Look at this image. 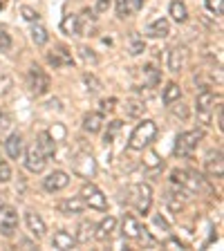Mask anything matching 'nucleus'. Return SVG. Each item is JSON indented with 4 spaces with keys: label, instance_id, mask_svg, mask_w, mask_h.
I'll return each mask as SVG.
<instances>
[{
    "label": "nucleus",
    "instance_id": "obj_1",
    "mask_svg": "<svg viewBox=\"0 0 224 251\" xmlns=\"http://www.w3.org/2000/svg\"><path fill=\"white\" fill-rule=\"evenodd\" d=\"M157 137V124L150 119H144L130 135V141H128V148L130 151H144L146 146H150V141Z\"/></svg>",
    "mask_w": 224,
    "mask_h": 251
},
{
    "label": "nucleus",
    "instance_id": "obj_2",
    "mask_svg": "<svg viewBox=\"0 0 224 251\" xmlns=\"http://www.w3.org/2000/svg\"><path fill=\"white\" fill-rule=\"evenodd\" d=\"M128 204L135 206L137 213L146 215L152 204V188L148 186V184H132V186L128 188Z\"/></svg>",
    "mask_w": 224,
    "mask_h": 251
},
{
    "label": "nucleus",
    "instance_id": "obj_3",
    "mask_svg": "<svg viewBox=\"0 0 224 251\" xmlns=\"http://www.w3.org/2000/svg\"><path fill=\"white\" fill-rule=\"evenodd\" d=\"M171 182L175 184V186H182L188 193H199L204 188V177L193 171H179V168H175V171L171 173Z\"/></svg>",
    "mask_w": 224,
    "mask_h": 251
},
{
    "label": "nucleus",
    "instance_id": "obj_4",
    "mask_svg": "<svg viewBox=\"0 0 224 251\" xmlns=\"http://www.w3.org/2000/svg\"><path fill=\"white\" fill-rule=\"evenodd\" d=\"M202 137H204L202 130H186V132H182V135H177V139H175V155H177L179 159L191 157L193 151L198 148V144L202 141Z\"/></svg>",
    "mask_w": 224,
    "mask_h": 251
},
{
    "label": "nucleus",
    "instance_id": "obj_5",
    "mask_svg": "<svg viewBox=\"0 0 224 251\" xmlns=\"http://www.w3.org/2000/svg\"><path fill=\"white\" fill-rule=\"evenodd\" d=\"M81 198H83L85 206H90V209L108 211V200H105V195L101 193V188L94 186L92 182L83 184V188H81Z\"/></svg>",
    "mask_w": 224,
    "mask_h": 251
},
{
    "label": "nucleus",
    "instance_id": "obj_6",
    "mask_svg": "<svg viewBox=\"0 0 224 251\" xmlns=\"http://www.w3.org/2000/svg\"><path fill=\"white\" fill-rule=\"evenodd\" d=\"M27 83H29V90L36 94V97H43V94L50 92L52 81H50L45 70H41L36 65V68H29V72H27Z\"/></svg>",
    "mask_w": 224,
    "mask_h": 251
},
{
    "label": "nucleus",
    "instance_id": "obj_7",
    "mask_svg": "<svg viewBox=\"0 0 224 251\" xmlns=\"http://www.w3.org/2000/svg\"><path fill=\"white\" fill-rule=\"evenodd\" d=\"M72 162V171L76 173L78 177H94L97 175V162H94V157L90 155V152H78L74 159H70Z\"/></svg>",
    "mask_w": 224,
    "mask_h": 251
},
{
    "label": "nucleus",
    "instance_id": "obj_8",
    "mask_svg": "<svg viewBox=\"0 0 224 251\" xmlns=\"http://www.w3.org/2000/svg\"><path fill=\"white\" fill-rule=\"evenodd\" d=\"M195 105H198V119L202 121L204 126L211 124V110L215 105V94L211 90H202L195 99Z\"/></svg>",
    "mask_w": 224,
    "mask_h": 251
},
{
    "label": "nucleus",
    "instance_id": "obj_9",
    "mask_svg": "<svg viewBox=\"0 0 224 251\" xmlns=\"http://www.w3.org/2000/svg\"><path fill=\"white\" fill-rule=\"evenodd\" d=\"M18 229V213H16L11 206H0V233L5 238H11Z\"/></svg>",
    "mask_w": 224,
    "mask_h": 251
},
{
    "label": "nucleus",
    "instance_id": "obj_10",
    "mask_svg": "<svg viewBox=\"0 0 224 251\" xmlns=\"http://www.w3.org/2000/svg\"><path fill=\"white\" fill-rule=\"evenodd\" d=\"M47 63L52 65V68H72L74 65V56L65 45H56L52 52H47Z\"/></svg>",
    "mask_w": 224,
    "mask_h": 251
},
{
    "label": "nucleus",
    "instance_id": "obj_11",
    "mask_svg": "<svg viewBox=\"0 0 224 251\" xmlns=\"http://www.w3.org/2000/svg\"><path fill=\"white\" fill-rule=\"evenodd\" d=\"M45 164H47V157L38 151L36 144L27 148V152H25V166H27V171H29V173H43V171H45Z\"/></svg>",
    "mask_w": 224,
    "mask_h": 251
},
{
    "label": "nucleus",
    "instance_id": "obj_12",
    "mask_svg": "<svg viewBox=\"0 0 224 251\" xmlns=\"http://www.w3.org/2000/svg\"><path fill=\"white\" fill-rule=\"evenodd\" d=\"M68 184H70V175L65 171H54V173H50V175L43 179V186H45V191H50V193L63 191Z\"/></svg>",
    "mask_w": 224,
    "mask_h": 251
},
{
    "label": "nucleus",
    "instance_id": "obj_13",
    "mask_svg": "<svg viewBox=\"0 0 224 251\" xmlns=\"http://www.w3.org/2000/svg\"><path fill=\"white\" fill-rule=\"evenodd\" d=\"M25 222H27V229H29V233L34 235L36 240L45 238L47 226H45V220H43L38 213H34V211H27V213H25Z\"/></svg>",
    "mask_w": 224,
    "mask_h": 251
},
{
    "label": "nucleus",
    "instance_id": "obj_14",
    "mask_svg": "<svg viewBox=\"0 0 224 251\" xmlns=\"http://www.w3.org/2000/svg\"><path fill=\"white\" fill-rule=\"evenodd\" d=\"M76 23H78V36H92L94 25H97L94 11L92 9H83L81 11V16H76Z\"/></svg>",
    "mask_w": 224,
    "mask_h": 251
},
{
    "label": "nucleus",
    "instance_id": "obj_15",
    "mask_svg": "<svg viewBox=\"0 0 224 251\" xmlns=\"http://www.w3.org/2000/svg\"><path fill=\"white\" fill-rule=\"evenodd\" d=\"M117 231V220L112 218V215H108V218L101 220V225H97V229H94V238L99 242H105L112 238V233Z\"/></svg>",
    "mask_w": 224,
    "mask_h": 251
},
{
    "label": "nucleus",
    "instance_id": "obj_16",
    "mask_svg": "<svg viewBox=\"0 0 224 251\" xmlns=\"http://www.w3.org/2000/svg\"><path fill=\"white\" fill-rule=\"evenodd\" d=\"M58 211H61L63 215H78L85 211V202L81 195H78V198L63 200V202H58Z\"/></svg>",
    "mask_w": 224,
    "mask_h": 251
},
{
    "label": "nucleus",
    "instance_id": "obj_17",
    "mask_svg": "<svg viewBox=\"0 0 224 251\" xmlns=\"http://www.w3.org/2000/svg\"><path fill=\"white\" fill-rule=\"evenodd\" d=\"M52 247H54V249H61V251L74 249V247H76V238H74V235L70 233V231L61 229V231H56V233H54V238H52Z\"/></svg>",
    "mask_w": 224,
    "mask_h": 251
},
{
    "label": "nucleus",
    "instance_id": "obj_18",
    "mask_svg": "<svg viewBox=\"0 0 224 251\" xmlns=\"http://www.w3.org/2000/svg\"><path fill=\"white\" fill-rule=\"evenodd\" d=\"M36 146H38V151L50 159V157H54V152H56V139H54L50 132L43 130V132H38V137H36Z\"/></svg>",
    "mask_w": 224,
    "mask_h": 251
},
{
    "label": "nucleus",
    "instance_id": "obj_19",
    "mask_svg": "<svg viewBox=\"0 0 224 251\" xmlns=\"http://www.w3.org/2000/svg\"><path fill=\"white\" fill-rule=\"evenodd\" d=\"M144 233V226L139 225V220L135 215H124V238H130V240H137Z\"/></svg>",
    "mask_w": 224,
    "mask_h": 251
},
{
    "label": "nucleus",
    "instance_id": "obj_20",
    "mask_svg": "<svg viewBox=\"0 0 224 251\" xmlns=\"http://www.w3.org/2000/svg\"><path fill=\"white\" fill-rule=\"evenodd\" d=\"M184 63H186V50L182 45H175L168 52V70L171 72H179L184 68Z\"/></svg>",
    "mask_w": 224,
    "mask_h": 251
},
{
    "label": "nucleus",
    "instance_id": "obj_21",
    "mask_svg": "<svg viewBox=\"0 0 224 251\" xmlns=\"http://www.w3.org/2000/svg\"><path fill=\"white\" fill-rule=\"evenodd\" d=\"M5 151H7V155H9L11 159H21V155H23V137L18 135V132H11V135L7 137Z\"/></svg>",
    "mask_w": 224,
    "mask_h": 251
},
{
    "label": "nucleus",
    "instance_id": "obj_22",
    "mask_svg": "<svg viewBox=\"0 0 224 251\" xmlns=\"http://www.w3.org/2000/svg\"><path fill=\"white\" fill-rule=\"evenodd\" d=\"M206 171H209L211 177H222L224 175V164H222V151L211 152L206 157Z\"/></svg>",
    "mask_w": 224,
    "mask_h": 251
},
{
    "label": "nucleus",
    "instance_id": "obj_23",
    "mask_svg": "<svg viewBox=\"0 0 224 251\" xmlns=\"http://www.w3.org/2000/svg\"><path fill=\"white\" fill-rule=\"evenodd\" d=\"M146 34L152 38H166L168 34H171V25H168L166 18H157V21H152L150 25L146 27Z\"/></svg>",
    "mask_w": 224,
    "mask_h": 251
},
{
    "label": "nucleus",
    "instance_id": "obj_24",
    "mask_svg": "<svg viewBox=\"0 0 224 251\" xmlns=\"http://www.w3.org/2000/svg\"><path fill=\"white\" fill-rule=\"evenodd\" d=\"M101 126H103V112H90V115L83 117V130L90 132V135L99 132Z\"/></svg>",
    "mask_w": 224,
    "mask_h": 251
},
{
    "label": "nucleus",
    "instance_id": "obj_25",
    "mask_svg": "<svg viewBox=\"0 0 224 251\" xmlns=\"http://www.w3.org/2000/svg\"><path fill=\"white\" fill-rule=\"evenodd\" d=\"M179 99H182V88H179L177 83H173V81H171V83H168L166 88H164L162 101H164L166 105H173L175 101H179Z\"/></svg>",
    "mask_w": 224,
    "mask_h": 251
},
{
    "label": "nucleus",
    "instance_id": "obj_26",
    "mask_svg": "<svg viewBox=\"0 0 224 251\" xmlns=\"http://www.w3.org/2000/svg\"><path fill=\"white\" fill-rule=\"evenodd\" d=\"M94 229H97V225H94V222L83 220V222L78 225V233L74 235V238H76V242H88L90 238H94Z\"/></svg>",
    "mask_w": 224,
    "mask_h": 251
},
{
    "label": "nucleus",
    "instance_id": "obj_27",
    "mask_svg": "<svg viewBox=\"0 0 224 251\" xmlns=\"http://www.w3.org/2000/svg\"><path fill=\"white\" fill-rule=\"evenodd\" d=\"M171 16H173V21L186 23L188 9H186V5H184L182 0H173V2H171Z\"/></svg>",
    "mask_w": 224,
    "mask_h": 251
},
{
    "label": "nucleus",
    "instance_id": "obj_28",
    "mask_svg": "<svg viewBox=\"0 0 224 251\" xmlns=\"http://www.w3.org/2000/svg\"><path fill=\"white\" fill-rule=\"evenodd\" d=\"M31 41L36 43L38 47H43L47 41H50V34H47V29L43 25H34L31 27Z\"/></svg>",
    "mask_w": 224,
    "mask_h": 251
},
{
    "label": "nucleus",
    "instance_id": "obj_29",
    "mask_svg": "<svg viewBox=\"0 0 224 251\" xmlns=\"http://www.w3.org/2000/svg\"><path fill=\"white\" fill-rule=\"evenodd\" d=\"M61 29L65 31V34H70V36H74V34H78V23H76V16L74 14H68L65 18H63L61 23Z\"/></svg>",
    "mask_w": 224,
    "mask_h": 251
},
{
    "label": "nucleus",
    "instance_id": "obj_30",
    "mask_svg": "<svg viewBox=\"0 0 224 251\" xmlns=\"http://www.w3.org/2000/svg\"><path fill=\"white\" fill-rule=\"evenodd\" d=\"M121 121H110V126H108V130H105V135H103V141L105 144H112V139L117 137V132L121 130Z\"/></svg>",
    "mask_w": 224,
    "mask_h": 251
},
{
    "label": "nucleus",
    "instance_id": "obj_31",
    "mask_svg": "<svg viewBox=\"0 0 224 251\" xmlns=\"http://www.w3.org/2000/svg\"><path fill=\"white\" fill-rule=\"evenodd\" d=\"M144 110H146V105L141 103V101H130V103H125V112H128L130 117L144 115Z\"/></svg>",
    "mask_w": 224,
    "mask_h": 251
},
{
    "label": "nucleus",
    "instance_id": "obj_32",
    "mask_svg": "<svg viewBox=\"0 0 224 251\" xmlns=\"http://www.w3.org/2000/svg\"><path fill=\"white\" fill-rule=\"evenodd\" d=\"M206 9L213 11L215 16H222L224 14V0H204Z\"/></svg>",
    "mask_w": 224,
    "mask_h": 251
},
{
    "label": "nucleus",
    "instance_id": "obj_33",
    "mask_svg": "<svg viewBox=\"0 0 224 251\" xmlns=\"http://www.w3.org/2000/svg\"><path fill=\"white\" fill-rule=\"evenodd\" d=\"M78 52H81V58H83L85 63H92V65H97V63H99V56H97V54H94V50H90V47L83 45Z\"/></svg>",
    "mask_w": 224,
    "mask_h": 251
},
{
    "label": "nucleus",
    "instance_id": "obj_34",
    "mask_svg": "<svg viewBox=\"0 0 224 251\" xmlns=\"http://www.w3.org/2000/svg\"><path fill=\"white\" fill-rule=\"evenodd\" d=\"M83 83L88 85L90 92H99L101 90V83H99V78L92 76V74H83Z\"/></svg>",
    "mask_w": 224,
    "mask_h": 251
},
{
    "label": "nucleus",
    "instance_id": "obj_35",
    "mask_svg": "<svg viewBox=\"0 0 224 251\" xmlns=\"http://www.w3.org/2000/svg\"><path fill=\"white\" fill-rule=\"evenodd\" d=\"M117 2V16H119V18H125V16H130V2H128V0H115Z\"/></svg>",
    "mask_w": 224,
    "mask_h": 251
},
{
    "label": "nucleus",
    "instance_id": "obj_36",
    "mask_svg": "<svg viewBox=\"0 0 224 251\" xmlns=\"http://www.w3.org/2000/svg\"><path fill=\"white\" fill-rule=\"evenodd\" d=\"M11 47V36L5 27H0V52H7Z\"/></svg>",
    "mask_w": 224,
    "mask_h": 251
},
{
    "label": "nucleus",
    "instance_id": "obj_37",
    "mask_svg": "<svg viewBox=\"0 0 224 251\" xmlns=\"http://www.w3.org/2000/svg\"><path fill=\"white\" fill-rule=\"evenodd\" d=\"M11 179V168L5 159H0V184H7Z\"/></svg>",
    "mask_w": 224,
    "mask_h": 251
},
{
    "label": "nucleus",
    "instance_id": "obj_38",
    "mask_svg": "<svg viewBox=\"0 0 224 251\" xmlns=\"http://www.w3.org/2000/svg\"><path fill=\"white\" fill-rule=\"evenodd\" d=\"M144 74L150 78V85H157V83H159V70H157L155 65H146V68H144Z\"/></svg>",
    "mask_w": 224,
    "mask_h": 251
},
{
    "label": "nucleus",
    "instance_id": "obj_39",
    "mask_svg": "<svg viewBox=\"0 0 224 251\" xmlns=\"http://www.w3.org/2000/svg\"><path fill=\"white\" fill-rule=\"evenodd\" d=\"M144 50H146V43L141 41L139 36H132V45H130V54H132V56H137V54H141V52H144Z\"/></svg>",
    "mask_w": 224,
    "mask_h": 251
},
{
    "label": "nucleus",
    "instance_id": "obj_40",
    "mask_svg": "<svg viewBox=\"0 0 224 251\" xmlns=\"http://www.w3.org/2000/svg\"><path fill=\"white\" fill-rule=\"evenodd\" d=\"M11 128V115L9 112H0V135H5Z\"/></svg>",
    "mask_w": 224,
    "mask_h": 251
},
{
    "label": "nucleus",
    "instance_id": "obj_41",
    "mask_svg": "<svg viewBox=\"0 0 224 251\" xmlns=\"http://www.w3.org/2000/svg\"><path fill=\"white\" fill-rule=\"evenodd\" d=\"M21 14H23V18H25V21H29V23H36L38 21V11L31 9V7H21Z\"/></svg>",
    "mask_w": 224,
    "mask_h": 251
},
{
    "label": "nucleus",
    "instance_id": "obj_42",
    "mask_svg": "<svg viewBox=\"0 0 224 251\" xmlns=\"http://www.w3.org/2000/svg\"><path fill=\"white\" fill-rule=\"evenodd\" d=\"M175 108H173V115L175 117H179V119H188V108L184 103H179V101H175Z\"/></svg>",
    "mask_w": 224,
    "mask_h": 251
},
{
    "label": "nucleus",
    "instance_id": "obj_43",
    "mask_svg": "<svg viewBox=\"0 0 224 251\" xmlns=\"http://www.w3.org/2000/svg\"><path fill=\"white\" fill-rule=\"evenodd\" d=\"M115 108H117V99H115V97H110V99L101 101V112H112Z\"/></svg>",
    "mask_w": 224,
    "mask_h": 251
},
{
    "label": "nucleus",
    "instance_id": "obj_44",
    "mask_svg": "<svg viewBox=\"0 0 224 251\" xmlns=\"http://www.w3.org/2000/svg\"><path fill=\"white\" fill-rule=\"evenodd\" d=\"M11 85H14V81H11V76H2L0 78V97L2 94H7L11 90Z\"/></svg>",
    "mask_w": 224,
    "mask_h": 251
},
{
    "label": "nucleus",
    "instance_id": "obj_45",
    "mask_svg": "<svg viewBox=\"0 0 224 251\" xmlns=\"http://www.w3.org/2000/svg\"><path fill=\"white\" fill-rule=\"evenodd\" d=\"M146 166L148 168H157V166H162V162H159V157H157V152H148V157H146Z\"/></svg>",
    "mask_w": 224,
    "mask_h": 251
},
{
    "label": "nucleus",
    "instance_id": "obj_46",
    "mask_svg": "<svg viewBox=\"0 0 224 251\" xmlns=\"http://www.w3.org/2000/svg\"><path fill=\"white\" fill-rule=\"evenodd\" d=\"M164 249H184V245L177 240V238H168V240H164Z\"/></svg>",
    "mask_w": 224,
    "mask_h": 251
},
{
    "label": "nucleus",
    "instance_id": "obj_47",
    "mask_svg": "<svg viewBox=\"0 0 224 251\" xmlns=\"http://www.w3.org/2000/svg\"><path fill=\"white\" fill-rule=\"evenodd\" d=\"M110 5H112V0H97V7H94V11H97V14H105V11L110 9Z\"/></svg>",
    "mask_w": 224,
    "mask_h": 251
},
{
    "label": "nucleus",
    "instance_id": "obj_48",
    "mask_svg": "<svg viewBox=\"0 0 224 251\" xmlns=\"http://www.w3.org/2000/svg\"><path fill=\"white\" fill-rule=\"evenodd\" d=\"M155 225L159 226V229H164V231L171 229V225L166 222V218H164V215H155Z\"/></svg>",
    "mask_w": 224,
    "mask_h": 251
},
{
    "label": "nucleus",
    "instance_id": "obj_49",
    "mask_svg": "<svg viewBox=\"0 0 224 251\" xmlns=\"http://www.w3.org/2000/svg\"><path fill=\"white\" fill-rule=\"evenodd\" d=\"M128 2H130V9L132 11H139L141 5H144V0H128Z\"/></svg>",
    "mask_w": 224,
    "mask_h": 251
},
{
    "label": "nucleus",
    "instance_id": "obj_50",
    "mask_svg": "<svg viewBox=\"0 0 224 251\" xmlns=\"http://www.w3.org/2000/svg\"><path fill=\"white\" fill-rule=\"evenodd\" d=\"M2 7H5V5H2V0H0V9H2Z\"/></svg>",
    "mask_w": 224,
    "mask_h": 251
}]
</instances>
